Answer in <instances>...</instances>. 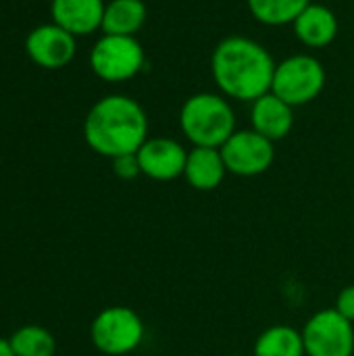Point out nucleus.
Returning <instances> with one entry per match:
<instances>
[{"instance_id": "obj_1", "label": "nucleus", "mask_w": 354, "mask_h": 356, "mask_svg": "<svg viewBox=\"0 0 354 356\" xmlns=\"http://www.w3.org/2000/svg\"><path fill=\"white\" fill-rule=\"evenodd\" d=\"M275 65L263 44L244 35L223 38L211 54V75L219 94L250 104L271 92Z\"/></svg>"}, {"instance_id": "obj_2", "label": "nucleus", "mask_w": 354, "mask_h": 356, "mask_svg": "<svg viewBox=\"0 0 354 356\" xmlns=\"http://www.w3.org/2000/svg\"><path fill=\"white\" fill-rule=\"evenodd\" d=\"M83 138L100 156L136 154L148 140V117L138 100L125 94H111L88 111Z\"/></svg>"}, {"instance_id": "obj_3", "label": "nucleus", "mask_w": 354, "mask_h": 356, "mask_svg": "<svg viewBox=\"0 0 354 356\" xmlns=\"http://www.w3.org/2000/svg\"><path fill=\"white\" fill-rule=\"evenodd\" d=\"M179 129L192 146L221 148L236 131L230 98L217 92H198L179 108Z\"/></svg>"}, {"instance_id": "obj_4", "label": "nucleus", "mask_w": 354, "mask_h": 356, "mask_svg": "<svg viewBox=\"0 0 354 356\" xmlns=\"http://www.w3.org/2000/svg\"><path fill=\"white\" fill-rule=\"evenodd\" d=\"M325 69L311 54H292L275 65L271 92L290 106H303L319 98L325 88Z\"/></svg>"}, {"instance_id": "obj_5", "label": "nucleus", "mask_w": 354, "mask_h": 356, "mask_svg": "<svg viewBox=\"0 0 354 356\" xmlns=\"http://www.w3.org/2000/svg\"><path fill=\"white\" fill-rule=\"evenodd\" d=\"M90 338L102 355L125 356L142 344L144 323L142 317L129 307H108L94 317Z\"/></svg>"}, {"instance_id": "obj_6", "label": "nucleus", "mask_w": 354, "mask_h": 356, "mask_svg": "<svg viewBox=\"0 0 354 356\" xmlns=\"http://www.w3.org/2000/svg\"><path fill=\"white\" fill-rule=\"evenodd\" d=\"M146 65V52L136 35L104 33L90 52V67L102 79L121 83L136 77Z\"/></svg>"}, {"instance_id": "obj_7", "label": "nucleus", "mask_w": 354, "mask_h": 356, "mask_svg": "<svg viewBox=\"0 0 354 356\" xmlns=\"http://www.w3.org/2000/svg\"><path fill=\"white\" fill-rule=\"evenodd\" d=\"M307 356H353L354 325L336 309L317 311L303 327Z\"/></svg>"}, {"instance_id": "obj_8", "label": "nucleus", "mask_w": 354, "mask_h": 356, "mask_svg": "<svg viewBox=\"0 0 354 356\" xmlns=\"http://www.w3.org/2000/svg\"><path fill=\"white\" fill-rule=\"evenodd\" d=\"M227 173L238 177H257L265 173L275 161V146L271 140L250 129H236L219 148Z\"/></svg>"}, {"instance_id": "obj_9", "label": "nucleus", "mask_w": 354, "mask_h": 356, "mask_svg": "<svg viewBox=\"0 0 354 356\" xmlns=\"http://www.w3.org/2000/svg\"><path fill=\"white\" fill-rule=\"evenodd\" d=\"M140 171L154 181H173L184 177L188 150L173 138H148L136 152Z\"/></svg>"}, {"instance_id": "obj_10", "label": "nucleus", "mask_w": 354, "mask_h": 356, "mask_svg": "<svg viewBox=\"0 0 354 356\" xmlns=\"http://www.w3.org/2000/svg\"><path fill=\"white\" fill-rule=\"evenodd\" d=\"M25 50L38 67L63 69L73 60L77 44H75V35H71L56 23H50V25L35 27L27 35Z\"/></svg>"}, {"instance_id": "obj_11", "label": "nucleus", "mask_w": 354, "mask_h": 356, "mask_svg": "<svg viewBox=\"0 0 354 356\" xmlns=\"http://www.w3.org/2000/svg\"><path fill=\"white\" fill-rule=\"evenodd\" d=\"M104 6L102 0H52V23L75 38L90 35L96 29H102Z\"/></svg>"}, {"instance_id": "obj_12", "label": "nucleus", "mask_w": 354, "mask_h": 356, "mask_svg": "<svg viewBox=\"0 0 354 356\" xmlns=\"http://www.w3.org/2000/svg\"><path fill=\"white\" fill-rule=\"evenodd\" d=\"M250 123L252 129L271 140L273 144L277 140H284L292 127H294V106L277 98L273 92L261 96L252 102L250 108Z\"/></svg>"}, {"instance_id": "obj_13", "label": "nucleus", "mask_w": 354, "mask_h": 356, "mask_svg": "<svg viewBox=\"0 0 354 356\" xmlns=\"http://www.w3.org/2000/svg\"><path fill=\"white\" fill-rule=\"evenodd\" d=\"M294 35L309 48H325L338 35V17L336 13L325 6L311 2L292 23Z\"/></svg>"}, {"instance_id": "obj_14", "label": "nucleus", "mask_w": 354, "mask_h": 356, "mask_svg": "<svg viewBox=\"0 0 354 356\" xmlns=\"http://www.w3.org/2000/svg\"><path fill=\"white\" fill-rule=\"evenodd\" d=\"M225 175H227V167L219 148L194 146L192 150H188L184 177L194 190L211 192L223 184Z\"/></svg>"}, {"instance_id": "obj_15", "label": "nucleus", "mask_w": 354, "mask_h": 356, "mask_svg": "<svg viewBox=\"0 0 354 356\" xmlns=\"http://www.w3.org/2000/svg\"><path fill=\"white\" fill-rule=\"evenodd\" d=\"M144 0H111L104 6L102 31L108 35H136L146 23Z\"/></svg>"}, {"instance_id": "obj_16", "label": "nucleus", "mask_w": 354, "mask_h": 356, "mask_svg": "<svg viewBox=\"0 0 354 356\" xmlns=\"http://www.w3.org/2000/svg\"><path fill=\"white\" fill-rule=\"evenodd\" d=\"M252 356H307L303 332L290 325H271L255 340Z\"/></svg>"}, {"instance_id": "obj_17", "label": "nucleus", "mask_w": 354, "mask_h": 356, "mask_svg": "<svg viewBox=\"0 0 354 356\" xmlns=\"http://www.w3.org/2000/svg\"><path fill=\"white\" fill-rule=\"evenodd\" d=\"M250 15L271 27L294 23L296 17L311 4V0H246Z\"/></svg>"}, {"instance_id": "obj_18", "label": "nucleus", "mask_w": 354, "mask_h": 356, "mask_svg": "<svg viewBox=\"0 0 354 356\" xmlns=\"http://www.w3.org/2000/svg\"><path fill=\"white\" fill-rule=\"evenodd\" d=\"M15 356H54L56 340L40 325H23L8 338Z\"/></svg>"}, {"instance_id": "obj_19", "label": "nucleus", "mask_w": 354, "mask_h": 356, "mask_svg": "<svg viewBox=\"0 0 354 356\" xmlns=\"http://www.w3.org/2000/svg\"><path fill=\"white\" fill-rule=\"evenodd\" d=\"M111 161H113V171L119 179L129 181V179H136L138 175H142L136 154H121V156L111 159Z\"/></svg>"}, {"instance_id": "obj_20", "label": "nucleus", "mask_w": 354, "mask_h": 356, "mask_svg": "<svg viewBox=\"0 0 354 356\" xmlns=\"http://www.w3.org/2000/svg\"><path fill=\"white\" fill-rule=\"evenodd\" d=\"M334 309H336L344 319H348L351 323H354V284L340 290Z\"/></svg>"}, {"instance_id": "obj_21", "label": "nucleus", "mask_w": 354, "mask_h": 356, "mask_svg": "<svg viewBox=\"0 0 354 356\" xmlns=\"http://www.w3.org/2000/svg\"><path fill=\"white\" fill-rule=\"evenodd\" d=\"M0 356H15L10 342L4 340V338H0Z\"/></svg>"}, {"instance_id": "obj_22", "label": "nucleus", "mask_w": 354, "mask_h": 356, "mask_svg": "<svg viewBox=\"0 0 354 356\" xmlns=\"http://www.w3.org/2000/svg\"><path fill=\"white\" fill-rule=\"evenodd\" d=\"M232 356H244V355H232Z\"/></svg>"}]
</instances>
